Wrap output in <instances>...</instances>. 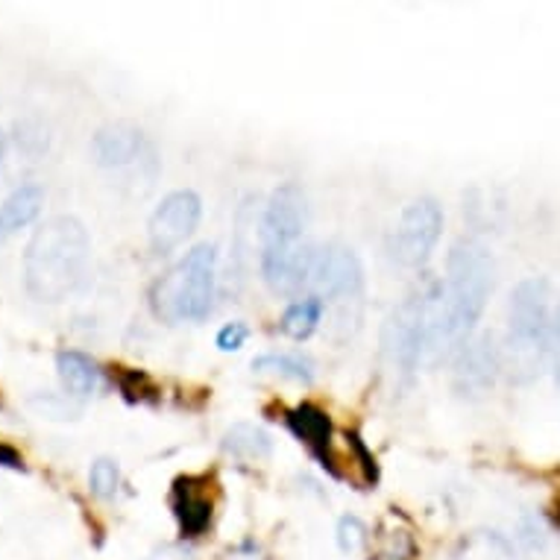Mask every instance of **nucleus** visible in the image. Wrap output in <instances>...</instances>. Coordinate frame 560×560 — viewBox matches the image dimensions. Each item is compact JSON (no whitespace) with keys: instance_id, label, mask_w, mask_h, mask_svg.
<instances>
[{"instance_id":"a211bd4d","label":"nucleus","mask_w":560,"mask_h":560,"mask_svg":"<svg viewBox=\"0 0 560 560\" xmlns=\"http://www.w3.org/2000/svg\"><path fill=\"white\" fill-rule=\"evenodd\" d=\"M323 314H326V303H323L320 296H300V300H294L285 308L282 320H279V329L294 340L312 338L317 326H320Z\"/></svg>"},{"instance_id":"393cba45","label":"nucleus","mask_w":560,"mask_h":560,"mask_svg":"<svg viewBox=\"0 0 560 560\" xmlns=\"http://www.w3.org/2000/svg\"><path fill=\"white\" fill-rule=\"evenodd\" d=\"M118 385L124 390L129 402H144L153 394V385H150V378L144 373H136V370H127V373H120Z\"/></svg>"},{"instance_id":"7ed1b4c3","label":"nucleus","mask_w":560,"mask_h":560,"mask_svg":"<svg viewBox=\"0 0 560 560\" xmlns=\"http://www.w3.org/2000/svg\"><path fill=\"white\" fill-rule=\"evenodd\" d=\"M218 294V247L197 244L153 291V305L167 320H206Z\"/></svg>"},{"instance_id":"c85d7f7f","label":"nucleus","mask_w":560,"mask_h":560,"mask_svg":"<svg viewBox=\"0 0 560 560\" xmlns=\"http://www.w3.org/2000/svg\"><path fill=\"white\" fill-rule=\"evenodd\" d=\"M555 338L560 340V303L555 305Z\"/></svg>"},{"instance_id":"bb28decb","label":"nucleus","mask_w":560,"mask_h":560,"mask_svg":"<svg viewBox=\"0 0 560 560\" xmlns=\"http://www.w3.org/2000/svg\"><path fill=\"white\" fill-rule=\"evenodd\" d=\"M148 560H194V555L188 549H183V546H162Z\"/></svg>"},{"instance_id":"f8f14e48","label":"nucleus","mask_w":560,"mask_h":560,"mask_svg":"<svg viewBox=\"0 0 560 560\" xmlns=\"http://www.w3.org/2000/svg\"><path fill=\"white\" fill-rule=\"evenodd\" d=\"M144 150H148V136L136 124H129V120L106 124L92 138L94 165L106 167V171L136 165L144 156Z\"/></svg>"},{"instance_id":"9b49d317","label":"nucleus","mask_w":560,"mask_h":560,"mask_svg":"<svg viewBox=\"0 0 560 560\" xmlns=\"http://www.w3.org/2000/svg\"><path fill=\"white\" fill-rule=\"evenodd\" d=\"M502 370V352H499L493 335H476L455 352V387L464 396H481L497 385Z\"/></svg>"},{"instance_id":"20e7f679","label":"nucleus","mask_w":560,"mask_h":560,"mask_svg":"<svg viewBox=\"0 0 560 560\" xmlns=\"http://www.w3.org/2000/svg\"><path fill=\"white\" fill-rule=\"evenodd\" d=\"M555 340V305L551 285L542 276L523 279L511 291L508 305V352L520 368H534Z\"/></svg>"},{"instance_id":"2eb2a0df","label":"nucleus","mask_w":560,"mask_h":560,"mask_svg":"<svg viewBox=\"0 0 560 560\" xmlns=\"http://www.w3.org/2000/svg\"><path fill=\"white\" fill-rule=\"evenodd\" d=\"M288 425H291V432L300 438V441L308 446V450L323 460V467L329 464V446H331V420L329 413L320 411L317 405L303 402L296 405L294 411H288Z\"/></svg>"},{"instance_id":"ddd939ff","label":"nucleus","mask_w":560,"mask_h":560,"mask_svg":"<svg viewBox=\"0 0 560 560\" xmlns=\"http://www.w3.org/2000/svg\"><path fill=\"white\" fill-rule=\"evenodd\" d=\"M174 516L183 537H200L209 532L214 502L202 487H197V478H179L174 485Z\"/></svg>"},{"instance_id":"f03ea898","label":"nucleus","mask_w":560,"mask_h":560,"mask_svg":"<svg viewBox=\"0 0 560 560\" xmlns=\"http://www.w3.org/2000/svg\"><path fill=\"white\" fill-rule=\"evenodd\" d=\"M92 261L89 230L74 214H56L33 232L24 249V288L36 303H62L85 279Z\"/></svg>"},{"instance_id":"4468645a","label":"nucleus","mask_w":560,"mask_h":560,"mask_svg":"<svg viewBox=\"0 0 560 560\" xmlns=\"http://www.w3.org/2000/svg\"><path fill=\"white\" fill-rule=\"evenodd\" d=\"M42 209H45V188L36 183L19 185L7 200L0 202V241L27 230L30 223L42 214Z\"/></svg>"},{"instance_id":"b1692460","label":"nucleus","mask_w":560,"mask_h":560,"mask_svg":"<svg viewBox=\"0 0 560 560\" xmlns=\"http://www.w3.org/2000/svg\"><path fill=\"white\" fill-rule=\"evenodd\" d=\"M247 338H249L247 323L232 320V323H223L221 331H218V338H214V343H218L221 352H238V349L247 343Z\"/></svg>"},{"instance_id":"423d86ee","label":"nucleus","mask_w":560,"mask_h":560,"mask_svg":"<svg viewBox=\"0 0 560 560\" xmlns=\"http://www.w3.org/2000/svg\"><path fill=\"white\" fill-rule=\"evenodd\" d=\"M425 329H429V288L413 291L394 308L382 331L387 361L399 373H413L425 361Z\"/></svg>"},{"instance_id":"0eeeda50","label":"nucleus","mask_w":560,"mask_h":560,"mask_svg":"<svg viewBox=\"0 0 560 560\" xmlns=\"http://www.w3.org/2000/svg\"><path fill=\"white\" fill-rule=\"evenodd\" d=\"M308 226V197L300 185H279L265 206L258 238L261 249H285L303 244V232Z\"/></svg>"},{"instance_id":"f257e3e1","label":"nucleus","mask_w":560,"mask_h":560,"mask_svg":"<svg viewBox=\"0 0 560 560\" xmlns=\"http://www.w3.org/2000/svg\"><path fill=\"white\" fill-rule=\"evenodd\" d=\"M493 276H497V261L481 241H455L446 258V276L429 285L425 361L455 355L472 338V329L493 294Z\"/></svg>"},{"instance_id":"aec40b11","label":"nucleus","mask_w":560,"mask_h":560,"mask_svg":"<svg viewBox=\"0 0 560 560\" xmlns=\"http://www.w3.org/2000/svg\"><path fill=\"white\" fill-rule=\"evenodd\" d=\"M452 560H514V549L499 534L478 532L460 542Z\"/></svg>"},{"instance_id":"1a4fd4ad","label":"nucleus","mask_w":560,"mask_h":560,"mask_svg":"<svg viewBox=\"0 0 560 560\" xmlns=\"http://www.w3.org/2000/svg\"><path fill=\"white\" fill-rule=\"evenodd\" d=\"M361 288H364V267L352 249L343 244L317 247L308 294L320 296L323 303L326 300H355Z\"/></svg>"},{"instance_id":"a878e982","label":"nucleus","mask_w":560,"mask_h":560,"mask_svg":"<svg viewBox=\"0 0 560 560\" xmlns=\"http://www.w3.org/2000/svg\"><path fill=\"white\" fill-rule=\"evenodd\" d=\"M0 467L15 469V472H24V469H27V464H24V458H21V452L15 450V446H10V443H0Z\"/></svg>"},{"instance_id":"6ab92c4d","label":"nucleus","mask_w":560,"mask_h":560,"mask_svg":"<svg viewBox=\"0 0 560 560\" xmlns=\"http://www.w3.org/2000/svg\"><path fill=\"white\" fill-rule=\"evenodd\" d=\"M253 370L291 378V382H305V385H312L317 376V364L303 352H265V355L253 359Z\"/></svg>"},{"instance_id":"5701e85b","label":"nucleus","mask_w":560,"mask_h":560,"mask_svg":"<svg viewBox=\"0 0 560 560\" xmlns=\"http://www.w3.org/2000/svg\"><path fill=\"white\" fill-rule=\"evenodd\" d=\"M370 534L368 525L361 523L359 516H340L338 523V549L343 555H359L364 546H368Z\"/></svg>"},{"instance_id":"c756f323","label":"nucleus","mask_w":560,"mask_h":560,"mask_svg":"<svg viewBox=\"0 0 560 560\" xmlns=\"http://www.w3.org/2000/svg\"><path fill=\"white\" fill-rule=\"evenodd\" d=\"M3 153H7V136H3V129H0V162H3Z\"/></svg>"},{"instance_id":"f3484780","label":"nucleus","mask_w":560,"mask_h":560,"mask_svg":"<svg viewBox=\"0 0 560 560\" xmlns=\"http://www.w3.org/2000/svg\"><path fill=\"white\" fill-rule=\"evenodd\" d=\"M223 452L238 460H267L273 452V441L261 425L238 423L223 434Z\"/></svg>"},{"instance_id":"9d476101","label":"nucleus","mask_w":560,"mask_h":560,"mask_svg":"<svg viewBox=\"0 0 560 560\" xmlns=\"http://www.w3.org/2000/svg\"><path fill=\"white\" fill-rule=\"evenodd\" d=\"M317 247L296 244L285 249H261V276L267 288L279 296H308Z\"/></svg>"},{"instance_id":"412c9836","label":"nucleus","mask_w":560,"mask_h":560,"mask_svg":"<svg viewBox=\"0 0 560 560\" xmlns=\"http://www.w3.org/2000/svg\"><path fill=\"white\" fill-rule=\"evenodd\" d=\"M89 487L97 499H115L120 490V469L112 458H97L89 469Z\"/></svg>"},{"instance_id":"dca6fc26","label":"nucleus","mask_w":560,"mask_h":560,"mask_svg":"<svg viewBox=\"0 0 560 560\" xmlns=\"http://www.w3.org/2000/svg\"><path fill=\"white\" fill-rule=\"evenodd\" d=\"M56 373L59 382L71 396H94L103 387V370L97 368V361L89 359L80 349H62L56 355Z\"/></svg>"},{"instance_id":"cd10ccee","label":"nucleus","mask_w":560,"mask_h":560,"mask_svg":"<svg viewBox=\"0 0 560 560\" xmlns=\"http://www.w3.org/2000/svg\"><path fill=\"white\" fill-rule=\"evenodd\" d=\"M223 560H265V558H258L253 549H238V551H232V555H226Z\"/></svg>"},{"instance_id":"6e6552de","label":"nucleus","mask_w":560,"mask_h":560,"mask_svg":"<svg viewBox=\"0 0 560 560\" xmlns=\"http://www.w3.org/2000/svg\"><path fill=\"white\" fill-rule=\"evenodd\" d=\"M200 194L191 191V188H179V191L167 194L165 200L153 209L148 221V238L153 253L156 256H167L176 247H183L185 241L194 235V230L200 226Z\"/></svg>"},{"instance_id":"4be33fe9","label":"nucleus","mask_w":560,"mask_h":560,"mask_svg":"<svg viewBox=\"0 0 560 560\" xmlns=\"http://www.w3.org/2000/svg\"><path fill=\"white\" fill-rule=\"evenodd\" d=\"M413 537L405 528H390L385 532V537L378 540V549L373 551L370 560H413Z\"/></svg>"},{"instance_id":"7c9ffc66","label":"nucleus","mask_w":560,"mask_h":560,"mask_svg":"<svg viewBox=\"0 0 560 560\" xmlns=\"http://www.w3.org/2000/svg\"><path fill=\"white\" fill-rule=\"evenodd\" d=\"M558 523H560V505H558Z\"/></svg>"},{"instance_id":"39448f33","label":"nucleus","mask_w":560,"mask_h":560,"mask_svg":"<svg viewBox=\"0 0 560 560\" xmlns=\"http://www.w3.org/2000/svg\"><path fill=\"white\" fill-rule=\"evenodd\" d=\"M443 232V209L434 197H417L405 206L399 214L390 238H387V253L399 267L417 270L432 258L438 241Z\"/></svg>"}]
</instances>
